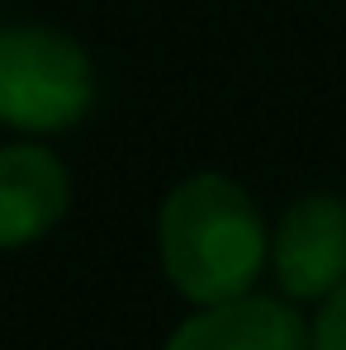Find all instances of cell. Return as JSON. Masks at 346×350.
<instances>
[{
    "label": "cell",
    "mask_w": 346,
    "mask_h": 350,
    "mask_svg": "<svg viewBox=\"0 0 346 350\" xmlns=\"http://www.w3.org/2000/svg\"><path fill=\"white\" fill-rule=\"evenodd\" d=\"M95 105L86 48L48 24L0 29V123L19 133H66Z\"/></svg>",
    "instance_id": "2"
},
{
    "label": "cell",
    "mask_w": 346,
    "mask_h": 350,
    "mask_svg": "<svg viewBox=\"0 0 346 350\" xmlns=\"http://www.w3.org/2000/svg\"><path fill=\"white\" fill-rule=\"evenodd\" d=\"M162 270L195 308L251 293L271 260V232L256 199L219 171L180 180L157 213Z\"/></svg>",
    "instance_id": "1"
},
{
    "label": "cell",
    "mask_w": 346,
    "mask_h": 350,
    "mask_svg": "<svg viewBox=\"0 0 346 350\" xmlns=\"http://www.w3.org/2000/svg\"><path fill=\"white\" fill-rule=\"evenodd\" d=\"M308 336H313V350H346V284H337L323 298Z\"/></svg>",
    "instance_id": "6"
},
{
    "label": "cell",
    "mask_w": 346,
    "mask_h": 350,
    "mask_svg": "<svg viewBox=\"0 0 346 350\" xmlns=\"http://www.w3.org/2000/svg\"><path fill=\"white\" fill-rule=\"evenodd\" d=\"M71 208V175L38 142L0 147V251L48 237Z\"/></svg>",
    "instance_id": "4"
},
{
    "label": "cell",
    "mask_w": 346,
    "mask_h": 350,
    "mask_svg": "<svg viewBox=\"0 0 346 350\" xmlns=\"http://www.w3.org/2000/svg\"><path fill=\"white\" fill-rule=\"evenodd\" d=\"M166 350H313V336L285 298L242 293L185 317Z\"/></svg>",
    "instance_id": "5"
},
{
    "label": "cell",
    "mask_w": 346,
    "mask_h": 350,
    "mask_svg": "<svg viewBox=\"0 0 346 350\" xmlns=\"http://www.w3.org/2000/svg\"><path fill=\"white\" fill-rule=\"evenodd\" d=\"M271 270L280 293L294 303H323L337 284H346V199H294L271 232Z\"/></svg>",
    "instance_id": "3"
}]
</instances>
